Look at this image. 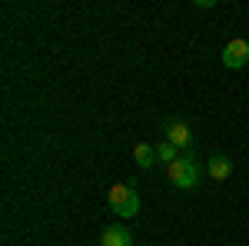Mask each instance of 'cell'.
I'll return each instance as SVG.
<instances>
[{
    "label": "cell",
    "instance_id": "5b68a950",
    "mask_svg": "<svg viewBox=\"0 0 249 246\" xmlns=\"http://www.w3.org/2000/svg\"><path fill=\"white\" fill-rule=\"evenodd\" d=\"M100 246H136L126 227H107L100 233Z\"/></svg>",
    "mask_w": 249,
    "mask_h": 246
},
{
    "label": "cell",
    "instance_id": "7a4b0ae2",
    "mask_svg": "<svg viewBox=\"0 0 249 246\" xmlns=\"http://www.w3.org/2000/svg\"><path fill=\"white\" fill-rule=\"evenodd\" d=\"M110 209L123 220H133L140 213V193L133 189V183H116L110 187Z\"/></svg>",
    "mask_w": 249,
    "mask_h": 246
},
{
    "label": "cell",
    "instance_id": "52a82bcc",
    "mask_svg": "<svg viewBox=\"0 0 249 246\" xmlns=\"http://www.w3.org/2000/svg\"><path fill=\"white\" fill-rule=\"evenodd\" d=\"M133 160H136V167H143V170H150L153 163H160V160H156V147H153V143H136V147H133Z\"/></svg>",
    "mask_w": 249,
    "mask_h": 246
},
{
    "label": "cell",
    "instance_id": "8992f818",
    "mask_svg": "<svg viewBox=\"0 0 249 246\" xmlns=\"http://www.w3.org/2000/svg\"><path fill=\"white\" fill-rule=\"evenodd\" d=\"M206 173H210L213 180H226V176L232 173V160H230V156H223V153H216V156L206 160Z\"/></svg>",
    "mask_w": 249,
    "mask_h": 246
},
{
    "label": "cell",
    "instance_id": "277c9868",
    "mask_svg": "<svg viewBox=\"0 0 249 246\" xmlns=\"http://www.w3.org/2000/svg\"><path fill=\"white\" fill-rule=\"evenodd\" d=\"M163 130H166V140H170V143H173L179 153H186V150L193 147V133H190V127H186L183 120H170Z\"/></svg>",
    "mask_w": 249,
    "mask_h": 246
},
{
    "label": "cell",
    "instance_id": "6da1fadb",
    "mask_svg": "<svg viewBox=\"0 0 249 246\" xmlns=\"http://www.w3.org/2000/svg\"><path fill=\"white\" fill-rule=\"evenodd\" d=\"M203 173H206V167L199 163V156H196L193 150L179 153V160L166 167L170 183H173V187H179V189H196L199 183H203Z\"/></svg>",
    "mask_w": 249,
    "mask_h": 246
},
{
    "label": "cell",
    "instance_id": "ba28073f",
    "mask_svg": "<svg viewBox=\"0 0 249 246\" xmlns=\"http://www.w3.org/2000/svg\"><path fill=\"white\" fill-rule=\"evenodd\" d=\"M156 160L170 167V163H176V160H179V150L173 147L170 140H163V143H156Z\"/></svg>",
    "mask_w": 249,
    "mask_h": 246
},
{
    "label": "cell",
    "instance_id": "3957f363",
    "mask_svg": "<svg viewBox=\"0 0 249 246\" xmlns=\"http://www.w3.org/2000/svg\"><path fill=\"white\" fill-rule=\"evenodd\" d=\"M249 63V40L243 37H232L226 47H223V67H230V70H243Z\"/></svg>",
    "mask_w": 249,
    "mask_h": 246
}]
</instances>
